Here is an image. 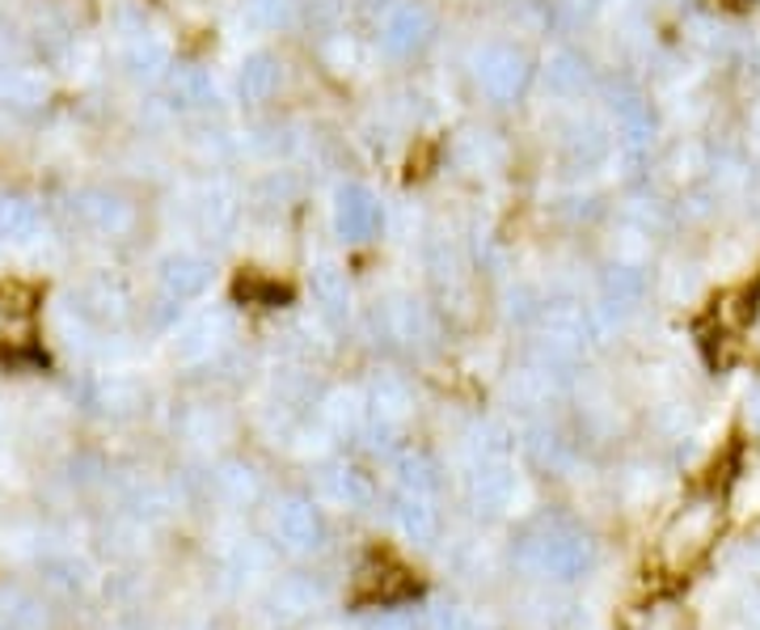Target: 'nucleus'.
<instances>
[{
	"label": "nucleus",
	"mask_w": 760,
	"mask_h": 630,
	"mask_svg": "<svg viewBox=\"0 0 760 630\" xmlns=\"http://www.w3.org/2000/svg\"><path fill=\"white\" fill-rule=\"evenodd\" d=\"M39 233V208L22 195H0V238L25 242Z\"/></svg>",
	"instance_id": "nucleus-5"
},
{
	"label": "nucleus",
	"mask_w": 760,
	"mask_h": 630,
	"mask_svg": "<svg viewBox=\"0 0 760 630\" xmlns=\"http://www.w3.org/2000/svg\"><path fill=\"white\" fill-rule=\"evenodd\" d=\"M380 220V208L377 199L368 191H359V187H351V191H342V203H338V229L347 233V238H368L372 229H377Z\"/></svg>",
	"instance_id": "nucleus-4"
},
{
	"label": "nucleus",
	"mask_w": 760,
	"mask_h": 630,
	"mask_svg": "<svg viewBox=\"0 0 760 630\" xmlns=\"http://www.w3.org/2000/svg\"><path fill=\"white\" fill-rule=\"evenodd\" d=\"M208 76L203 73H178L173 76V97L182 102V106H199V102H208Z\"/></svg>",
	"instance_id": "nucleus-9"
},
{
	"label": "nucleus",
	"mask_w": 760,
	"mask_h": 630,
	"mask_svg": "<svg viewBox=\"0 0 760 630\" xmlns=\"http://www.w3.org/2000/svg\"><path fill=\"white\" fill-rule=\"evenodd\" d=\"M166 60H169L166 43H157V39H148V34L136 39V48H131V69H136V73H157V69H166Z\"/></svg>",
	"instance_id": "nucleus-7"
},
{
	"label": "nucleus",
	"mask_w": 760,
	"mask_h": 630,
	"mask_svg": "<svg viewBox=\"0 0 760 630\" xmlns=\"http://www.w3.org/2000/svg\"><path fill=\"white\" fill-rule=\"evenodd\" d=\"M731 4H748V0H731Z\"/></svg>",
	"instance_id": "nucleus-10"
},
{
	"label": "nucleus",
	"mask_w": 760,
	"mask_h": 630,
	"mask_svg": "<svg viewBox=\"0 0 760 630\" xmlns=\"http://www.w3.org/2000/svg\"><path fill=\"white\" fill-rule=\"evenodd\" d=\"M477 81L486 85V94L495 97L520 94V85L528 81V60L511 48H490L477 60Z\"/></svg>",
	"instance_id": "nucleus-2"
},
{
	"label": "nucleus",
	"mask_w": 760,
	"mask_h": 630,
	"mask_svg": "<svg viewBox=\"0 0 760 630\" xmlns=\"http://www.w3.org/2000/svg\"><path fill=\"white\" fill-rule=\"evenodd\" d=\"M166 284L178 292V296H190V292H199L208 284V267H203L199 259H187V254H182V259H169Z\"/></svg>",
	"instance_id": "nucleus-6"
},
{
	"label": "nucleus",
	"mask_w": 760,
	"mask_h": 630,
	"mask_svg": "<svg viewBox=\"0 0 760 630\" xmlns=\"http://www.w3.org/2000/svg\"><path fill=\"white\" fill-rule=\"evenodd\" d=\"M428 30H431L428 9H419V4H402V9H393V13H389V22H384V43H389L393 51H410L428 39Z\"/></svg>",
	"instance_id": "nucleus-3"
},
{
	"label": "nucleus",
	"mask_w": 760,
	"mask_h": 630,
	"mask_svg": "<svg viewBox=\"0 0 760 630\" xmlns=\"http://www.w3.org/2000/svg\"><path fill=\"white\" fill-rule=\"evenodd\" d=\"M275 64L266 60V55H258V60H250V69L241 73V90L250 97H262V94H271V85H275Z\"/></svg>",
	"instance_id": "nucleus-8"
},
{
	"label": "nucleus",
	"mask_w": 760,
	"mask_h": 630,
	"mask_svg": "<svg viewBox=\"0 0 760 630\" xmlns=\"http://www.w3.org/2000/svg\"><path fill=\"white\" fill-rule=\"evenodd\" d=\"M72 212L85 229H94L102 238H119V233L131 229V203H123L119 195L110 191H81Z\"/></svg>",
	"instance_id": "nucleus-1"
}]
</instances>
